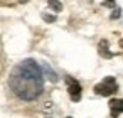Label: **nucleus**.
Masks as SVG:
<instances>
[{
    "label": "nucleus",
    "mask_w": 123,
    "mask_h": 118,
    "mask_svg": "<svg viewBox=\"0 0 123 118\" xmlns=\"http://www.w3.org/2000/svg\"><path fill=\"white\" fill-rule=\"evenodd\" d=\"M10 91L22 101H34L44 91V74L36 59H24L9 76Z\"/></svg>",
    "instance_id": "1"
},
{
    "label": "nucleus",
    "mask_w": 123,
    "mask_h": 118,
    "mask_svg": "<svg viewBox=\"0 0 123 118\" xmlns=\"http://www.w3.org/2000/svg\"><path fill=\"white\" fill-rule=\"evenodd\" d=\"M116 91H118V84H116L113 76H106L101 83H98L94 86V93L99 94V96H111Z\"/></svg>",
    "instance_id": "2"
},
{
    "label": "nucleus",
    "mask_w": 123,
    "mask_h": 118,
    "mask_svg": "<svg viewBox=\"0 0 123 118\" xmlns=\"http://www.w3.org/2000/svg\"><path fill=\"white\" fill-rule=\"evenodd\" d=\"M66 79V84H68V93H69V98H71V101H79L81 99V91H83V88H81V84H79V81H76L74 78H71V76H66L64 78Z\"/></svg>",
    "instance_id": "3"
},
{
    "label": "nucleus",
    "mask_w": 123,
    "mask_h": 118,
    "mask_svg": "<svg viewBox=\"0 0 123 118\" xmlns=\"http://www.w3.org/2000/svg\"><path fill=\"white\" fill-rule=\"evenodd\" d=\"M108 106H110V115H111V118H118V116L123 113V99L113 98V99H110Z\"/></svg>",
    "instance_id": "4"
},
{
    "label": "nucleus",
    "mask_w": 123,
    "mask_h": 118,
    "mask_svg": "<svg viewBox=\"0 0 123 118\" xmlns=\"http://www.w3.org/2000/svg\"><path fill=\"white\" fill-rule=\"evenodd\" d=\"M98 52H99V56L101 57H105V59H111L115 54L113 52H110V47H108V41H99V44H98Z\"/></svg>",
    "instance_id": "5"
},
{
    "label": "nucleus",
    "mask_w": 123,
    "mask_h": 118,
    "mask_svg": "<svg viewBox=\"0 0 123 118\" xmlns=\"http://www.w3.org/2000/svg\"><path fill=\"white\" fill-rule=\"evenodd\" d=\"M47 5H49V9H52L54 12H61V10H62V4L59 2V0H49Z\"/></svg>",
    "instance_id": "6"
},
{
    "label": "nucleus",
    "mask_w": 123,
    "mask_h": 118,
    "mask_svg": "<svg viewBox=\"0 0 123 118\" xmlns=\"http://www.w3.org/2000/svg\"><path fill=\"white\" fill-rule=\"evenodd\" d=\"M44 71H46V74H47V76H51L49 79H51L52 83H56V81H57V76H56V73H52L49 66H44Z\"/></svg>",
    "instance_id": "7"
},
{
    "label": "nucleus",
    "mask_w": 123,
    "mask_h": 118,
    "mask_svg": "<svg viewBox=\"0 0 123 118\" xmlns=\"http://www.w3.org/2000/svg\"><path fill=\"white\" fill-rule=\"evenodd\" d=\"M42 19H44L46 22H51V24L57 20V19H56V15H51V14H42Z\"/></svg>",
    "instance_id": "8"
},
{
    "label": "nucleus",
    "mask_w": 123,
    "mask_h": 118,
    "mask_svg": "<svg viewBox=\"0 0 123 118\" xmlns=\"http://www.w3.org/2000/svg\"><path fill=\"white\" fill-rule=\"evenodd\" d=\"M120 15H121V10H120L118 7H115V9H113V14H111V19L115 20V19H118Z\"/></svg>",
    "instance_id": "9"
},
{
    "label": "nucleus",
    "mask_w": 123,
    "mask_h": 118,
    "mask_svg": "<svg viewBox=\"0 0 123 118\" xmlns=\"http://www.w3.org/2000/svg\"><path fill=\"white\" fill-rule=\"evenodd\" d=\"M103 5H105V7H111V9H115V7H116V4L113 2V0H105Z\"/></svg>",
    "instance_id": "10"
},
{
    "label": "nucleus",
    "mask_w": 123,
    "mask_h": 118,
    "mask_svg": "<svg viewBox=\"0 0 123 118\" xmlns=\"http://www.w3.org/2000/svg\"><path fill=\"white\" fill-rule=\"evenodd\" d=\"M2 69H4V57L0 56V73H2Z\"/></svg>",
    "instance_id": "11"
},
{
    "label": "nucleus",
    "mask_w": 123,
    "mask_h": 118,
    "mask_svg": "<svg viewBox=\"0 0 123 118\" xmlns=\"http://www.w3.org/2000/svg\"><path fill=\"white\" fill-rule=\"evenodd\" d=\"M120 44H121V47H123V41H120Z\"/></svg>",
    "instance_id": "12"
}]
</instances>
